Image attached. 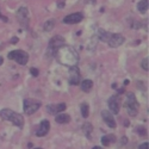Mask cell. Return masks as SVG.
<instances>
[{
    "mask_svg": "<svg viewBox=\"0 0 149 149\" xmlns=\"http://www.w3.org/2000/svg\"><path fill=\"white\" fill-rule=\"evenodd\" d=\"M102 117H103L104 122H105V123L107 124V125H109L110 128L115 129V128L117 127V124H116V120H115V118H113V115L111 113V112H109V111H106V110L102 111Z\"/></svg>",
    "mask_w": 149,
    "mask_h": 149,
    "instance_id": "cell-12",
    "label": "cell"
},
{
    "mask_svg": "<svg viewBox=\"0 0 149 149\" xmlns=\"http://www.w3.org/2000/svg\"><path fill=\"white\" fill-rule=\"evenodd\" d=\"M148 7H149V1L148 0H141V1L137 4V8L141 13H144V12L148 11Z\"/></svg>",
    "mask_w": 149,
    "mask_h": 149,
    "instance_id": "cell-19",
    "label": "cell"
},
{
    "mask_svg": "<svg viewBox=\"0 0 149 149\" xmlns=\"http://www.w3.org/2000/svg\"><path fill=\"white\" fill-rule=\"evenodd\" d=\"M124 125H125V127H129V125H130L129 120H125V122H124Z\"/></svg>",
    "mask_w": 149,
    "mask_h": 149,
    "instance_id": "cell-31",
    "label": "cell"
},
{
    "mask_svg": "<svg viewBox=\"0 0 149 149\" xmlns=\"http://www.w3.org/2000/svg\"><path fill=\"white\" fill-rule=\"evenodd\" d=\"M65 44V38L62 36H55L49 41V45H48V55L55 56L56 52L58 50V48H61L62 45Z\"/></svg>",
    "mask_w": 149,
    "mask_h": 149,
    "instance_id": "cell-3",
    "label": "cell"
},
{
    "mask_svg": "<svg viewBox=\"0 0 149 149\" xmlns=\"http://www.w3.org/2000/svg\"><path fill=\"white\" fill-rule=\"evenodd\" d=\"M82 131H84V134L86 135V137L90 139V137H91V134H92V131H93L92 124H91V123H85L84 125H82Z\"/></svg>",
    "mask_w": 149,
    "mask_h": 149,
    "instance_id": "cell-18",
    "label": "cell"
},
{
    "mask_svg": "<svg viewBox=\"0 0 149 149\" xmlns=\"http://www.w3.org/2000/svg\"><path fill=\"white\" fill-rule=\"evenodd\" d=\"M0 116L4 120H8L11 122L13 125L18 127V128H23L24 127V118L20 113H17L16 111H12L10 109H4L0 111Z\"/></svg>",
    "mask_w": 149,
    "mask_h": 149,
    "instance_id": "cell-1",
    "label": "cell"
},
{
    "mask_svg": "<svg viewBox=\"0 0 149 149\" xmlns=\"http://www.w3.org/2000/svg\"><path fill=\"white\" fill-rule=\"evenodd\" d=\"M57 7H58V8H63V7H65V1H62V3L58 1V3H57Z\"/></svg>",
    "mask_w": 149,
    "mask_h": 149,
    "instance_id": "cell-26",
    "label": "cell"
},
{
    "mask_svg": "<svg viewBox=\"0 0 149 149\" xmlns=\"http://www.w3.org/2000/svg\"><path fill=\"white\" fill-rule=\"evenodd\" d=\"M84 19V16L80 12H75V13H72L68 15L63 18V23L65 24H78Z\"/></svg>",
    "mask_w": 149,
    "mask_h": 149,
    "instance_id": "cell-11",
    "label": "cell"
},
{
    "mask_svg": "<svg viewBox=\"0 0 149 149\" xmlns=\"http://www.w3.org/2000/svg\"><path fill=\"white\" fill-rule=\"evenodd\" d=\"M125 109L128 111V115L131 116V117H135L139 112V103H137V100H136V97L132 92L127 93Z\"/></svg>",
    "mask_w": 149,
    "mask_h": 149,
    "instance_id": "cell-2",
    "label": "cell"
},
{
    "mask_svg": "<svg viewBox=\"0 0 149 149\" xmlns=\"http://www.w3.org/2000/svg\"><path fill=\"white\" fill-rule=\"evenodd\" d=\"M135 131L137 132L139 135H141V136H146V134H147V130L143 127H137V128L135 129Z\"/></svg>",
    "mask_w": 149,
    "mask_h": 149,
    "instance_id": "cell-22",
    "label": "cell"
},
{
    "mask_svg": "<svg viewBox=\"0 0 149 149\" xmlns=\"http://www.w3.org/2000/svg\"><path fill=\"white\" fill-rule=\"evenodd\" d=\"M148 65H149V60H148V57H146V58H143L142 60V68L144 69V70H149V67H148Z\"/></svg>",
    "mask_w": 149,
    "mask_h": 149,
    "instance_id": "cell-23",
    "label": "cell"
},
{
    "mask_svg": "<svg viewBox=\"0 0 149 149\" xmlns=\"http://www.w3.org/2000/svg\"><path fill=\"white\" fill-rule=\"evenodd\" d=\"M55 120H56V123H58V124H67V123L70 122V116L67 115V113L60 112L58 115H56Z\"/></svg>",
    "mask_w": 149,
    "mask_h": 149,
    "instance_id": "cell-14",
    "label": "cell"
},
{
    "mask_svg": "<svg viewBox=\"0 0 149 149\" xmlns=\"http://www.w3.org/2000/svg\"><path fill=\"white\" fill-rule=\"evenodd\" d=\"M18 42V38H17V37H15V38H12L11 40V43H17Z\"/></svg>",
    "mask_w": 149,
    "mask_h": 149,
    "instance_id": "cell-29",
    "label": "cell"
},
{
    "mask_svg": "<svg viewBox=\"0 0 149 149\" xmlns=\"http://www.w3.org/2000/svg\"><path fill=\"white\" fill-rule=\"evenodd\" d=\"M49 130H50V123H49V120L44 119V120L41 122L38 130L36 131V136H38V137H43V136H45L49 132Z\"/></svg>",
    "mask_w": 149,
    "mask_h": 149,
    "instance_id": "cell-13",
    "label": "cell"
},
{
    "mask_svg": "<svg viewBox=\"0 0 149 149\" xmlns=\"http://www.w3.org/2000/svg\"><path fill=\"white\" fill-rule=\"evenodd\" d=\"M66 104L65 103H60V104H50L47 106V112L50 115H56L60 112H63L66 110Z\"/></svg>",
    "mask_w": 149,
    "mask_h": 149,
    "instance_id": "cell-10",
    "label": "cell"
},
{
    "mask_svg": "<svg viewBox=\"0 0 149 149\" xmlns=\"http://www.w3.org/2000/svg\"><path fill=\"white\" fill-rule=\"evenodd\" d=\"M124 92V88H120V90H117V94H120Z\"/></svg>",
    "mask_w": 149,
    "mask_h": 149,
    "instance_id": "cell-30",
    "label": "cell"
},
{
    "mask_svg": "<svg viewBox=\"0 0 149 149\" xmlns=\"http://www.w3.org/2000/svg\"><path fill=\"white\" fill-rule=\"evenodd\" d=\"M30 73H31V75L32 77H38V74H40V72H38V69H37V68H31L30 69Z\"/></svg>",
    "mask_w": 149,
    "mask_h": 149,
    "instance_id": "cell-24",
    "label": "cell"
},
{
    "mask_svg": "<svg viewBox=\"0 0 149 149\" xmlns=\"http://www.w3.org/2000/svg\"><path fill=\"white\" fill-rule=\"evenodd\" d=\"M107 104H109V109H110V112H111V113H112V115H118V113H119L120 100H119V97H118V95L110 97Z\"/></svg>",
    "mask_w": 149,
    "mask_h": 149,
    "instance_id": "cell-7",
    "label": "cell"
},
{
    "mask_svg": "<svg viewBox=\"0 0 149 149\" xmlns=\"http://www.w3.org/2000/svg\"><path fill=\"white\" fill-rule=\"evenodd\" d=\"M129 80H124V86H127V85H129Z\"/></svg>",
    "mask_w": 149,
    "mask_h": 149,
    "instance_id": "cell-32",
    "label": "cell"
},
{
    "mask_svg": "<svg viewBox=\"0 0 149 149\" xmlns=\"http://www.w3.org/2000/svg\"><path fill=\"white\" fill-rule=\"evenodd\" d=\"M113 142H116V137L113 135H105V136L102 137V143H103L104 147H109Z\"/></svg>",
    "mask_w": 149,
    "mask_h": 149,
    "instance_id": "cell-16",
    "label": "cell"
},
{
    "mask_svg": "<svg viewBox=\"0 0 149 149\" xmlns=\"http://www.w3.org/2000/svg\"><path fill=\"white\" fill-rule=\"evenodd\" d=\"M92 149H102V148H100V147H93Z\"/></svg>",
    "mask_w": 149,
    "mask_h": 149,
    "instance_id": "cell-34",
    "label": "cell"
},
{
    "mask_svg": "<svg viewBox=\"0 0 149 149\" xmlns=\"http://www.w3.org/2000/svg\"><path fill=\"white\" fill-rule=\"evenodd\" d=\"M80 70L78 66H70L69 67V84L70 85H79L80 82Z\"/></svg>",
    "mask_w": 149,
    "mask_h": 149,
    "instance_id": "cell-9",
    "label": "cell"
},
{
    "mask_svg": "<svg viewBox=\"0 0 149 149\" xmlns=\"http://www.w3.org/2000/svg\"><path fill=\"white\" fill-rule=\"evenodd\" d=\"M92 87H93V81L92 80H84L81 84H80V88H81V91H84V92H90L91 90H92Z\"/></svg>",
    "mask_w": 149,
    "mask_h": 149,
    "instance_id": "cell-15",
    "label": "cell"
},
{
    "mask_svg": "<svg viewBox=\"0 0 149 149\" xmlns=\"http://www.w3.org/2000/svg\"><path fill=\"white\" fill-rule=\"evenodd\" d=\"M17 18H18L19 24L23 26V29H28V26H29V15H28L26 7H20L17 11Z\"/></svg>",
    "mask_w": 149,
    "mask_h": 149,
    "instance_id": "cell-6",
    "label": "cell"
},
{
    "mask_svg": "<svg viewBox=\"0 0 149 149\" xmlns=\"http://www.w3.org/2000/svg\"><path fill=\"white\" fill-rule=\"evenodd\" d=\"M80 110H81L82 117H84V118H87L88 115H90V107H88V105L86 104V103H82V104L80 105Z\"/></svg>",
    "mask_w": 149,
    "mask_h": 149,
    "instance_id": "cell-20",
    "label": "cell"
},
{
    "mask_svg": "<svg viewBox=\"0 0 149 149\" xmlns=\"http://www.w3.org/2000/svg\"><path fill=\"white\" fill-rule=\"evenodd\" d=\"M120 142H122V144H125V143L128 142V139H127V137H122Z\"/></svg>",
    "mask_w": 149,
    "mask_h": 149,
    "instance_id": "cell-27",
    "label": "cell"
},
{
    "mask_svg": "<svg viewBox=\"0 0 149 149\" xmlns=\"http://www.w3.org/2000/svg\"><path fill=\"white\" fill-rule=\"evenodd\" d=\"M35 149H42V148H35Z\"/></svg>",
    "mask_w": 149,
    "mask_h": 149,
    "instance_id": "cell-35",
    "label": "cell"
},
{
    "mask_svg": "<svg viewBox=\"0 0 149 149\" xmlns=\"http://www.w3.org/2000/svg\"><path fill=\"white\" fill-rule=\"evenodd\" d=\"M0 19H1V20H4V22H7V20H8V19H7L5 16H3L1 13H0Z\"/></svg>",
    "mask_w": 149,
    "mask_h": 149,
    "instance_id": "cell-28",
    "label": "cell"
},
{
    "mask_svg": "<svg viewBox=\"0 0 149 149\" xmlns=\"http://www.w3.org/2000/svg\"><path fill=\"white\" fill-rule=\"evenodd\" d=\"M98 37H99V40H100V41L107 43V41L110 40V37H111V33L107 32V31H105V30H102V29H100V30L98 31Z\"/></svg>",
    "mask_w": 149,
    "mask_h": 149,
    "instance_id": "cell-17",
    "label": "cell"
},
{
    "mask_svg": "<svg viewBox=\"0 0 149 149\" xmlns=\"http://www.w3.org/2000/svg\"><path fill=\"white\" fill-rule=\"evenodd\" d=\"M41 102L35 100V99H25L24 100V113L26 115H33L37 110L41 107Z\"/></svg>",
    "mask_w": 149,
    "mask_h": 149,
    "instance_id": "cell-5",
    "label": "cell"
},
{
    "mask_svg": "<svg viewBox=\"0 0 149 149\" xmlns=\"http://www.w3.org/2000/svg\"><path fill=\"white\" fill-rule=\"evenodd\" d=\"M8 58L17 61V63H19L20 66H25L29 61V55L24 50H13L8 53Z\"/></svg>",
    "mask_w": 149,
    "mask_h": 149,
    "instance_id": "cell-4",
    "label": "cell"
},
{
    "mask_svg": "<svg viewBox=\"0 0 149 149\" xmlns=\"http://www.w3.org/2000/svg\"><path fill=\"white\" fill-rule=\"evenodd\" d=\"M3 62H4V58H3L1 56H0V66H1V65H3Z\"/></svg>",
    "mask_w": 149,
    "mask_h": 149,
    "instance_id": "cell-33",
    "label": "cell"
},
{
    "mask_svg": "<svg viewBox=\"0 0 149 149\" xmlns=\"http://www.w3.org/2000/svg\"><path fill=\"white\" fill-rule=\"evenodd\" d=\"M139 149H149V143H148V142L142 143V144L139 147Z\"/></svg>",
    "mask_w": 149,
    "mask_h": 149,
    "instance_id": "cell-25",
    "label": "cell"
},
{
    "mask_svg": "<svg viewBox=\"0 0 149 149\" xmlns=\"http://www.w3.org/2000/svg\"><path fill=\"white\" fill-rule=\"evenodd\" d=\"M124 41H125V38H124L123 35H120V33H111L110 40L107 41V44L111 48H118L124 43Z\"/></svg>",
    "mask_w": 149,
    "mask_h": 149,
    "instance_id": "cell-8",
    "label": "cell"
},
{
    "mask_svg": "<svg viewBox=\"0 0 149 149\" xmlns=\"http://www.w3.org/2000/svg\"><path fill=\"white\" fill-rule=\"evenodd\" d=\"M54 26H55V20H52V19L48 20L44 24V31H52L54 29Z\"/></svg>",
    "mask_w": 149,
    "mask_h": 149,
    "instance_id": "cell-21",
    "label": "cell"
}]
</instances>
